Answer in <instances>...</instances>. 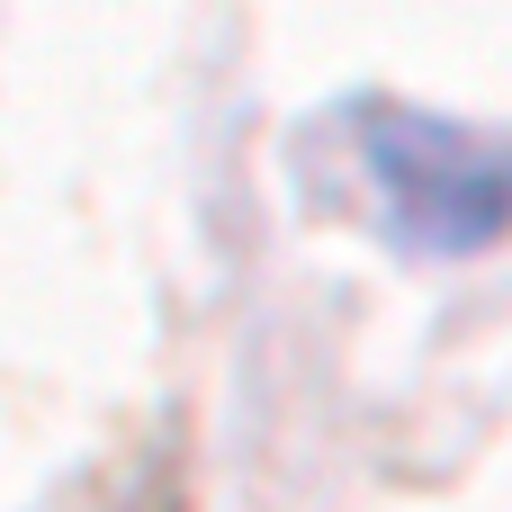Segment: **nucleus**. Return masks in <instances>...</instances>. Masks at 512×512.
<instances>
[{"label": "nucleus", "instance_id": "obj_1", "mask_svg": "<svg viewBox=\"0 0 512 512\" xmlns=\"http://www.w3.org/2000/svg\"><path fill=\"white\" fill-rule=\"evenodd\" d=\"M360 162H369L387 216L405 225V243L477 252L512 225V144L477 135V126H450L423 108H369Z\"/></svg>", "mask_w": 512, "mask_h": 512}]
</instances>
